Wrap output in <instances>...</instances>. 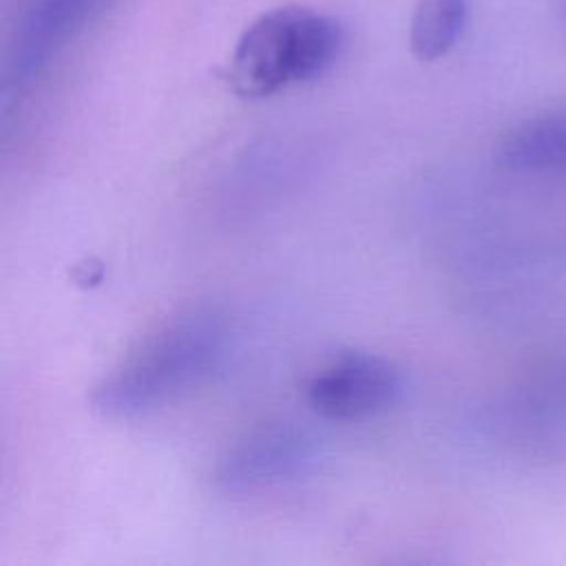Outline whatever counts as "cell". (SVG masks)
Here are the masks:
<instances>
[{
  "label": "cell",
  "instance_id": "cell-1",
  "mask_svg": "<svg viewBox=\"0 0 566 566\" xmlns=\"http://www.w3.org/2000/svg\"><path fill=\"white\" fill-rule=\"evenodd\" d=\"M226 345L228 327L214 310L179 312L95 385L91 405L108 418L146 413L203 382L221 365Z\"/></svg>",
  "mask_w": 566,
  "mask_h": 566
},
{
  "label": "cell",
  "instance_id": "cell-2",
  "mask_svg": "<svg viewBox=\"0 0 566 566\" xmlns=\"http://www.w3.org/2000/svg\"><path fill=\"white\" fill-rule=\"evenodd\" d=\"M345 49V27L312 7L285 4L254 18L239 35L226 80L241 97H268L323 75Z\"/></svg>",
  "mask_w": 566,
  "mask_h": 566
},
{
  "label": "cell",
  "instance_id": "cell-3",
  "mask_svg": "<svg viewBox=\"0 0 566 566\" xmlns=\"http://www.w3.org/2000/svg\"><path fill=\"white\" fill-rule=\"evenodd\" d=\"M405 389L400 369L378 354L345 352L307 382V405L327 420H363L394 407Z\"/></svg>",
  "mask_w": 566,
  "mask_h": 566
},
{
  "label": "cell",
  "instance_id": "cell-4",
  "mask_svg": "<svg viewBox=\"0 0 566 566\" xmlns=\"http://www.w3.org/2000/svg\"><path fill=\"white\" fill-rule=\"evenodd\" d=\"M321 455L318 438L294 422L261 427L230 447L214 467L223 491H250L303 475Z\"/></svg>",
  "mask_w": 566,
  "mask_h": 566
},
{
  "label": "cell",
  "instance_id": "cell-5",
  "mask_svg": "<svg viewBox=\"0 0 566 566\" xmlns=\"http://www.w3.org/2000/svg\"><path fill=\"white\" fill-rule=\"evenodd\" d=\"M102 0H35L22 20L9 62V84H29Z\"/></svg>",
  "mask_w": 566,
  "mask_h": 566
},
{
  "label": "cell",
  "instance_id": "cell-6",
  "mask_svg": "<svg viewBox=\"0 0 566 566\" xmlns=\"http://www.w3.org/2000/svg\"><path fill=\"white\" fill-rule=\"evenodd\" d=\"M495 161L511 172H566V113L513 126L495 146Z\"/></svg>",
  "mask_w": 566,
  "mask_h": 566
},
{
  "label": "cell",
  "instance_id": "cell-7",
  "mask_svg": "<svg viewBox=\"0 0 566 566\" xmlns=\"http://www.w3.org/2000/svg\"><path fill=\"white\" fill-rule=\"evenodd\" d=\"M469 22V0H418L409 22V46L420 62L447 55Z\"/></svg>",
  "mask_w": 566,
  "mask_h": 566
},
{
  "label": "cell",
  "instance_id": "cell-8",
  "mask_svg": "<svg viewBox=\"0 0 566 566\" xmlns=\"http://www.w3.org/2000/svg\"><path fill=\"white\" fill-rule=\"evenodd\" d=\"M564 13H566V0H564Z\"/></svg>",
  "mask_w": 566,
  "mask_h": 566
}]
</instances>
